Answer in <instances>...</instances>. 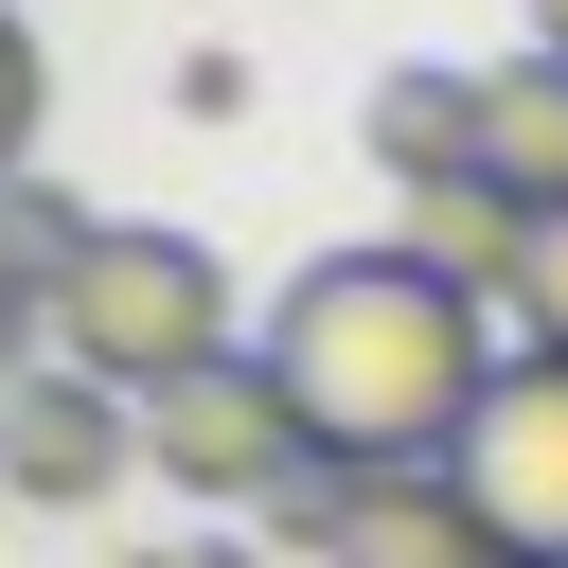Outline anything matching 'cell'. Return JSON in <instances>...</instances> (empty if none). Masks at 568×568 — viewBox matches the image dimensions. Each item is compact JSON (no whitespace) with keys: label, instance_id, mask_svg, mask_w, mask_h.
<instances>
[{"label":"cell","instance_id":"1","mask_svg":"<svg viewBox=\"0 0 568 568\" xmlns=\"http://www.w3.org/2000/svg\"><path fill=\"white\" fill-rule=\"evenodd\" d=\"M497 302L479 284H444L408 231H373V248H320L302 284H284V320H266V373L302 390V444L337 462V479H390V462H444L462 444V408L497 390Z\"/></svg>","mask_w":568,"mask_h":568},{"label":"cell","instance_id":"2","mask_svg":"<svg viewBox=\"0 0 568 568\" xmlns=\"http://www.w3.org/2000/svg\"><path fill=\"white\" fill-rule=\"evenodd\" d=\"M53 355H71V373H106L124 408H142V390H178V373H213V355H248V337H231V266H213L195 231L106 213V231L71 248V284H53Z\"/></svg>","mask_w":568,"mask_h":568},{"label":"cell","instance_id":"3","mask_svg":"<svg viewBox=\"0 0 568 568\" xmlns=\"http://www.w3.org/2000/svg\"><path fill=\"white\" fill-rule=\"evenodd\" d=\"M302 462H320V444H302V390L266 373V337L213 355V373H178V390H142V479H178V497H213V515H266Z\"/></svg>","mask_w":568,"mask_h":568},{"label":"cell","instance_id":"4","mask_svg":"<svg viewBox=\"0 0 568 568\" xmlns=\"http://www.w3.org/2000/svg\"><path fill=\"white\" fill-rule=\"evenodd\" d=\"M462 497H479V532L515 550V568H568V355L550 337H515L497 355V390L462 408Z\"/></svg>","mask_w":568,"mask_h":568},{"label":"cell","instance_id":"5","mask_svg":"<svg viewBox=\"0 0 568 568\" xmlns=\"http://www.w3.org/2000/svg\"><path fill=\"white\" fill-rule=\"evenodd\" d=\"M124 462H142V408H124L106 373L36 355V373L0 390V497H18V515H89V497H106Z\"/></svg>","mask_w":568,"mask_h":568},{"label":"cell","instance_id":"6","mask_svg":"<svg viewBox=\"0 0 568 568\" xmlns=\"http://www.w3.org/2000/svg\"><path fill=\"white\" fill-rule=\"evenodd\" d=\"M337 568H515L462 497V462H390V479H337Z\"/></svg>","mask_w":568,"mask_h":568},{"label":"cell","instance_id":"7","mask_svg":"<svg viewBox=\"0 0 568 568\" xmlns=\"http://www.w3.org/2000/svg\"><path fill=\"white\" fill-rule=\"evenodd\" d=\"M408 248H426L444 284H479V302H515V266H532V195L462 160V178H426V195H408Z\"/></svg>","mask_w":568,"mask_h":568},{"label":"cell","instance_id":"8","mask_svg":"<svg viewBox=\"0 0 568 568\" xmlns=\"http://www.w3.org/2000/svg\"><path fill=\"white\" fill-rule=\"evenodd\" d=\"M479 178H515L532 213H568V53H497L479 71Z\"/></svg>","mask_w":568,"mask_h":568},{"label":"cell","instance_id":"9","mask_svg":"<svg viewBox=\"0 0 568 568\" xmlns=\"http://www.w3.org/2000/svg\"><path fill=\"white\" fill-rule=\"evenodd\" d=\"M355 142H373V178H390V195H426V178H462V160H479V71H390Z\"/></svg>","mask_w":568,"mask_h":568},{"label":"cell","instance_id":"10","mask_svg":"<svg viewBox=\"0 0 568 568\" xmlns=\"http://www.w3.org/2000/svg\"><path fill=\"white\" fill-rule=\"evenodd\" d=\"M497 320L568 355V213H532V266H515V302H497Z\"/></svg>","mask_w":568,"mask_h":568},{"label":"cell","instance_id":"11","mask_svg":"<svg viewBox=\"0 0 568 568\" xmlns=\"http://www.w3.org/2000/svg\"><path fill=\"white\" fill-rule=\"evenodd\" d=\"M36 106H53V71H36V36L0 0V178H36Z\"/></svg>","mask_w":568,"mask_h":568},{"label":"cell","instance_id":"12","mask_svg":"<svg viewBox=\"0 0 568 568\" xmlns=\"http://www.w3.org/2000/svg\"><path fill=\"white\" fill-rule=\"evenodd\" d=\"M36 355H53V302H36V284H18V266H0V390H18V373H36Z\"/></svg>","mask_w":568,"mask_h":568},{"label":"cell","instance_id":"13","mask_svg":"<svg viewBox=\"0 0 568 568\" xmlns=\"http://www.w3.org/2000/svg\"><path fill=\"white\" fill-rule=\"evenodd\" d=\"M142 568H248V550H231V532H178V550H142Z\"/></svg>","mask_w":568,"mask_h":568},{"label":"cell","instance_id":"14","mask_svg":"<svg viewBox=\"0 0 568 568\" xmlns=\"http://www.w3.org/2000/svg\"><path fill=\"white\" fill-rule=\"evenodd\" d=\"M532 53H568V0H532Z\"/></svg>","mask_w":568,"mask_h":568}]
</instances>
